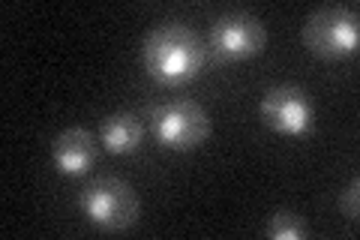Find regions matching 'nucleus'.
Here are the masks:
<instances>
[{
    "label": "nucleus",
    "instance_id": "1",
    "mask_svg": "<svg viewBox=\"0 0 360 240\" xmlns=\"http://www.w3.org/2000/svg\"><path fill=\"white\" fill-rule=\"evenodd\" d=\"M205 42L186 21H160L144 39L148 75L162 84H186L201 72Z\"/></svg>",
    "mask_w": 360,
    "mask_h": 240
},
{
    "label": "nucleus",
    "instance_id": "8",
    "mask_svg": "<svg viewBox=\"0 0 360 240\" xmlns=\"http://www.w3.org/2000/svg\"><path fill=\"white\" fill-rule=\"evenodd\" d=\"M99 135H103V144L111 153H132V151H139V144L144 139V127L135 114L120 111V114H111V118L103 120Z\"/></svg>",
    "mask_w": 360,
    "mask_h": 240
},
{
    "label": "nucleus",
    "instance_id": "3",
    "mask_svg": "<svg viewBox=\"0 0 360 240\" xmlns=\"http://www.w3.org/2000/svg\"><path fill=\"white\" fill-rule=\"evenodd\" d=\"M82 210L94 225L108 232H123L139 222L141 204L135 189L120 177H99L90 180L82 192Z\"/></svg>",
    "mask_w": 360,
    "mask_h": 240
},
{
    "label": "nucleus",
    "instance_id": "7",
    "mask_svg": "<svg viewBox=\"0 0 360 240\" xmlns=\"http://www.w3.org/2000/svg\"><path fill=\"white\" fill-rule=\"evenodd\" d=\"M51 159L63 175H84L96 163V141L82 127H70L51 141Z\"/></svg>",
    "mask_w": 360,
    "mask_h": 240
},
{
    "label": "nucleus",
    "instance_id": "10",
    "mask_svg": "<svg viewBox=\"0 0 360 240\" xmlns=\"http://www.w3.org/2000/svg\"><path fill=\"white\" fill-rule=\"evenodd\" d=\"M357 192H360V184H357V177H354L352 184L342 189V196H340V208H342V213H345L352 222H357V213H360V204H357L360 196H357Z\"/></svg>",
    "mask_w": 360,
    "mask_h": 240
},
{
    "label": "nucleus",
    "instance_id": "5",
    "mask_svg": "<svg viewBox=\"0 0 360 240\" xmlns=\"http://www.w3.org/2000/svg\"><path fill=\"white\" fill-rule=\"evenodd\" d=\"M153 135L160 144L172 147V151H195L210 135V118L207 111L193 99H174L165 106L153 108L150 114Z\"/></svg>",
    "mask_w": 360,
    "mask_h": 240
},
{
    "label": "nucleus",
    "instance_id": "6",
    "mask_svg": "<svg viewBox=\"0 0 360 240\" xmlns=\"http://www.w3.org/2000/svg\"><path fill=\"white\" fill-rule=\"evenodd\" d=\"M262 120L283 135H307L315 127V106L297 84H276L262 96Z\"/></svg>",
    "mask_w": 360,
    "mask_h": 240
},
{
    "label": "nucleus",
    "instance_id": "4",
    "mask_svg": "<svg viewBox=\"0 0 360 240\" xmlns=\"http://www.w3.org/2000/svg\"><path fill=\"white\" fill-rule=\"evenodd\" d=\"M267 45V30L262 18L243 9L222 13L207 30V49L219 61H250L258 57Z\"/></svg>",
    "mask_w": 360,
    "mask_h": 240
},
{
    "label": "nucleus",
    "instance_id": "2",
    "mask_svg": "<svg viewBox=\"0 0 360 240\" xmlns=\"http://www.w3.org/2000/svg\"><path fill=\"white\" fill-rule=\"evenodd\" d=\"M360 42V25H357V9L348 6H319L303 25V45L315 57H348L357 51Z\"/></svg>",
    "mask_w": 360,
    "mask_h": 240
},
{
    "label": "nucleus",
    "instance_id": "9",
    "mask_svg": "<svg viewBox=\"0 0 360 240\" xmlns=\"http://www.w3.org/2000/svg\"><path fill=\"white\" fill-rule=\"evenodd\" d=\"M309 234L307 220L295 210H274L267 220V237L274 240H303Z\"/></svg>",
    "mask_w": 360,
    "mask_h": 240
}]
</instances>
